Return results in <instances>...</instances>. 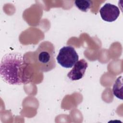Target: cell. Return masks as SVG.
I'll return each mask as SVG.
<instances>
[{
	"label": "cell",
	"mask_w": 123,
	"mask_h": 123,
	"mask_svg": "<svg viewBox=\"0 0 123 123\" xmlns=\"http://www.w3.org/2000/svg\"><path fill=\"white\" fill-rule=\"evenodd\" d=\"M55 48L52 43L44 41L40 43L35 52V60L39 70L47 72L56 67Z\"/></svg>",
	"instance_id": "7a4b0ae2"
},
{
	"label": "cell",
	"mask_w": 123,
	"mask_h": 123,
	"mask_svg": "<svg viewBox=\"0 0 123 123\" xmlns=\"http://www.w3.org/2000/svg\"><path fill=\"white\" fill-rule=\"evenodd\" d=\"M29 65L24 56L17 52L5 54L0 65V75L5 83L12 85H22L31 81Z\"/></svg>",
	"instance_id": "6da1fadb"
},
{
	"label": "cell",
	"mask_w": 123,
	"mask_h": 123,
	"mask_svg": "<svg viewBox=\"0 0 123 123\" xmlns=\"http://www.w3.org/2000/svg\"><path fill=\"white\" fill-rule=\"evenodd\" d=\"M74 4L81 11L86 12L91 8L92 2L89 0H76L74 1Z\"/></svg>",
	"instance_id": "52a82bcc"
},
{
	"label": "cell",
	"mask_w": 123,
	"mask_h": 123,
	"mask_svg": "<svg viewBox=\"0 0 123 123\" xmlns=\"http://www.w3.org/2000/svg\"><path fill=\"white\" fill-rule=\"evenodd\" d=\"M112 91L114 96L121 100L123 99V82L122 76L118 77L115 80L113 84Z\"/></svg>",
	"instance_id": "8992f818"
},
{
	"label": "cell",
	"mask_w": 123,
	"mask_h": 123,
	"mask_svg": "<svg viewBox=\"0 0 123 123\" xmlns=\"http://www.w3.org/2000/svg\"><path fill=\"white\" fill-rule=\"evenodd\" d=\"M79 56L74 48L71 46L62 48L57 56L58 63L62 67L66 68L72 67L78 61Z\"/></svg>",
	"instance_id": "3957f363"
},
{
	"label": "cell",
	"mask_w": 123,
	"mask_h": 123,
	"mask_svg": "<svg viewBox=\"0 0 123 123\" xmlns=\"http://www.w3.org/2000/svg\"><path fill=\"white\" fill-rule=\"evenodd\" d=\"M88 64L85 60L81 59L78 61L74 65L72 69L67 74L68 78L72 81L81 79L84 76Z\"/></svg>",
	"instance_id": "5b68a950"
},
{
	"label": "cell",
	"mask_w": 123,
	"mask_h": 123,
	"mask_svg": "<svg viewBox=\"0 0 123 123\" xmlns=\"http://www.w3.org/2000/svg\"><path fill=\"white\" fill-rule=\"evenodd\" d=\"M99 13L104 21L112 22L117 19L120 12L118 7L111 3H107L100 8Z\"/></svg>",
	"instance_id": "277c9868"
}]
</instances>
